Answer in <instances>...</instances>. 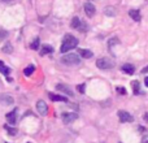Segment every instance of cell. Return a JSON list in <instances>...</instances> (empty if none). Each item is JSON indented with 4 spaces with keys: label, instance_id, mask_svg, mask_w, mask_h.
Instances as JSON below:
<instances>
[{
    "label": "cell",
    "instance_id": "cell-1",
    "mask_svg": "<svg viewBox=\"0 0 148 143\" xmlns=\"http://www.w3.org/2000/svg\"><path fill=\"white\" fill-rule=\"evenodd\" d=\"M78 46V39L75 38L72 34H66L62 39V43H61V47H60V52L61 54H66L68 51H72L73 48Z\"/></svg>",
    "mask_w": 148,
    "mask_h": 143
},
{
    "label": "cell",
    "instance_id": "cell-2",
    "mask_svg": "<svg viewBox=\"0 0 148 143\" xmlns=\"http://www.w3.org/2000/svg\"><path fill=\"white\" fill-rule=\"evenodd\" d=\"M61 63L65 65H69V67H74V65H79L81 59H79V56L75 54H68L61 57Z\"/></svg>",
    "mask_w": 148,
    "mask_h": 143
},
{
    "label": "cell",
    "instance_id": "cell-3",
    "mask_svg": "<svg viewBox=\"0 0 148 143\" xmlns=\"http://www.w3.org/2000/svg\"><path fill=\"white\" fill-rule=\"evenodd\" d=\"M96 67L101 70H108V69L114 68V63L110 59H108V57H101V59H99L96 61Z\"/></svg>",
    "mask_w": 148,
    "mask_h": 143
},
{
    "label": "cell",
    "instance_id": "cell-4",
    "mask_svg": "<svg viewBox=\"0 0 148 143\" xmlns=\"http://www.w3.org/2000/svg\"><path fill=\"white\" fill-rule=\"evenodd\" d=\"M70 26H72L73 29H75V30L83 31V33H86L87 31V25L82 20H79L78 17H73L72 22H70Z\"/></svg>",
    "mask_w": 148,
    "mask_h": 143
},
{
    "label": "cell",
    "instance_id": "cell-5",
    "mask_svg": "<svg viewBox=\"0 0 148 143\" xmlns=\"http://www.w3.org/2000/svg\"><path fill=\"white\" fill-rule=\"evenodd\" d=\"M118 118L121 122H133L134 117L126 111H118Z\"/></svg>",
    "mask_w": 148,
    "mask_h": 143
},
{
    "label": "cell",
    "instance_id": "cell-6",
    "mask_svg": "<svg viewBox=\"0 0 148 143\" xmlns=\"http://www.w3.org/2000/svg\"><path fill=\"white\" fill-rule=\"evenodd\" d=\"M61 118H62V121H64V124H70V122H73L74 120L78 118V115L74 112H65L61 115Z\"/></svg>",
    "mask_w": 148,
    "mask_h": 143
},
{
    "label": "cell",
    "instance_id": "cell-7",
    "mask_svg": "<svg viewBox=\"0 0 148 143\" xmlns=\"http://www.w3.org/2000/svg\"><path fill=\"white\" fill-rule=\"evenodd\" d=\"M36 111H38V113H40L42 116H47V113H48V107H47V104L43 100H38V102H36Z\"/></svg>",
    "mask_w": 148,
    "mask_h": 143
},
{
    "label": "cell",
    "instance_id": "cell-8",
    "mask_svg": "<svg viewBox=\"0 0 148 143\" xmlns=\"http://www.w3.org/2000/svg\"><path fill=\"white\" fill-rule=\"evenodd\" d=\"M83 8H84V13L87 14V17H94L95 12H96V8H95V5L92 3H86Z\"/></svg>",
    "mask_w": 148,
    "mask_h": 143
},
{
    "label": "cell",
    "instance_id": "cell-9",
    "mask_svg": "<svg viewBox=\"0 0 148 143\" xmlns=\"http://www.w3.org/2000/svg\"><path fill=\"white\" fill-rule=\"evenodd\" d=\"M0 103L4 104V105H10V104L14 103V99H13L10 95H8V94H1L0 95Z\"/></svg>",
    "mask_w": 148,
    "mask_h": 143
},
{
    "label": "cell",
    "instance_id": "cell-10",
    "mask_svg": "<svg viewBox=\"0 0 148 143\" xmlns=\"http://www.w3.org/2000/svg\"><path fill=\"white\" fill-rule=\"evenodd\" d=\"M56 90L57 91H61V92H65L66 95H69V96H73V91L72 89H70L69 86H66V85H57L56 86Z\"/></svg>",
    "mask_w": 148,
    "mask_h": 143
},
{
    "label": "cell",
    "instance_id": "cell-11",
    "mask_svg": "<svg viewBox=\"0 0 148 143\" xmlns=\"http://www.w3.org/2000/svg\"><path fill=\"white\" fill-rule=\"evenodd\" d=\"M49 99L53 100V102H64V103H68V98L66 96H62V95H57V94H51L49 92Z\"/></svg>",
    "mask_w": 148,
    "mask_h": 143
},
{
    "label": "cell",
    "instance_id": "cell-12",
    "mask_svg": "<svg viewBox=\"0 0 148 143\" xmlns=\"http://www.w3.org/2000/svg\"><path fill=\"white\" fill-rule=\"evenodd\" d=\"M121 70H122L123 73L129 74V76H131V74H134V72H135V68H134V65H131V64H123L122 68H121Z\"/></svg>",
    "mask_w": 148,
    "mask_h": 143
},
{
    "label": "cell",
    "instance_id": "cell-13",
    "mask_svg": "<svg viewBox=\"0 0 148 143\" xmlns=\"http://www.w3.org/2000/svg\"><path fill=\"white\" fill-rule=\"evenodd\" d=\"M129 16H130L134 21H136V22H139V21H140V18H142L140 12H139V10H136V9H130V10H129Z\"/></svg>",
    "mask_w": 148,
    "mask_h": 143
},
{
    "label": "cell",
    "instance_id": "cell-14",
    "mask_svg": "<svg viewBox=\"0 0 148 143\" xmlns=\"http://www.w3.org/2000/svg\"><path fill=\"white\" fill-rule=\"evenodd\" d=\"M7 120L9 121V124H16V120H17V109H14V111H12V112H9V113H7Z\"/></svg>",
    "mask_w": 148,
    "mask_h": 143
},
{
    "label": "cell",
    "instance_id": "cell-15",
    "mask_svg": "<svg viewBox=\"0 0 148 143\" xmlns=\"http://www.w3.org/2000/svg\"><path fill=\"white\" fill-rule=\"evenodd\" d=\"M52 52H53V48L49 44H43L40 47V55H48V54H52Z\"/></svg>",
    "mask_w": 148,
    "mask_h": 143
},
{
    "label": "cell",
    "instance_id": "cell-16",
    "mask_svg": "<svg viewBox=\"0 0 148 143\" xmlns=\"http://www.w3.org/2000/svg\"><path fill=\"white\" fill-rule=\"evenodd\" d=\"M131 86H133L134 94H135V95L140 94V83H139V81H133V82H131Z\"/></svg>",
    "mask_w": 148,
    "mask_h": 143
},
{
    "label": "cell",
    "instance_id": "cell-17",
    "mask_svg": "<svg viewBox=\"0 0 148 143\" xmlns=\"http://www.w3.org/2000/svg\"><path fill=\"white\" fill-rule=\"evenodd\" d=\"M79 55H81L83 59H90V57H92V51H90V50H79Z\"/></svg>",
    "mask_w": 148,
    "mask_h": 143
},
{
    "label": "cell",
    "instance_id": "cell-18",
    "mask_svg": "<svg viewBox=\"0 0 148 143\" xmlns=\"http://www.w3.org/2000/svg\"><path fill=\"white\" fill-rule=\"evenodd\" d=\"M116 8L114 7H107L104 9V14L105 16H109V17H113V16H116Z\"/></svg>",
    "mask_w": 148,
    "mask_h": 143
},
{
    "label": "cell",
    "instance_id": "cell-19",
    "mask_svg": "<svg viewBox=\"0 0 148 143\" xmlns=\"http://www.w3.org/2000/svg\"><path fill=\"white\" fill-rule=\"evenodd\" d=\"M4 128H5V130L8 131V134H9V135H12V137L17 135L18 130H17V129H16V128H12V126H9V125H5Z\"/></svg>",
    "mask_w": 148,
    "mask_h": 143
},
{
    "label": "cell",
    "instance_id": "cell-20",
    "mask_svg": "<svg viewBox=\"0 0 148 143\" xmlns=\"http://www.w3.org/2000/svg\"><path fill=\"white\" fill-rule=\"evenodd\" d=\"M1 50H3V52H4V54H12V52H13V46L9 43V42H7Z\"/></svg>",
    "mask_w": 148,
    "mask_h": 143
},
{
    "label": "cell",
    "instance_id": "cell-21",
    "mask_svg": "<svg viewBox=\"0 0 148 143\" xmlns=\"http://www.w3.org/2000/svg\"><path fill=\"white\" fill-rule=\"evenodd\" d=\"M39 44H40V39L36 36V38L33 41V43L30 44V48L34 50V51H36V50H39Z\"/></svg>",
    "mask_w": 148,
    "mask_h": 143
},
{
    "label": "cell",
    "instance_id": "cell-22",
    "mask_svg": "<svg viewBox=\"0 0 148 143\" xmlns=\"http://www.w3.org/2000/svg\"><path fill=\"white\" fill-rule=\"evenodd\" d=\"M34 72H35V67H34V65H30V67H27L25 70H23V74H25L26 77H29V76H31Z\"/></svg>",
    "mask_w": 148,
    "mask_h": 143
},
{
    "label": "cell",
    "instance_id": "cell-23",
    "mask_svg": "<svg viewBox=\"0 0 148 143\" xmlns=\"http://www.w3.org/2000/svg\"><path fill=\"white\" fill-rule=\"evenodd\" d=\"M0 72H1V73L4 74V76H7V77H8V76H9V73H10V69H9L8 67H5V65L1 63V64H0Z\"/></svg>",
    "mask_w": 148,
    "mask_h": 143
},
{
    "label": "cell",
    "instance_id": "cell-24",
    "mask_svg": "<svg viewBox=\"0 0 148 143\" xmlns=\"http://www.w3.org/2000/svg\"><path fill=\"white\" fill-rule=\"evenodd\" d=\"M113 44H120V41H118L117 38H112L109 42H108V47H109V48H112Z\"/></svg>",
    "mask_w": 148,
    "mask_h": 143
},
{
    "label": "cell",
    "instance_id": "cell-25",
    "mask_svg": "<svg viewBox=\"0 0 148 143\" xmlns=\"http://www.w3.org/2000/svg\"><path fill=\"white\" fill-rule=\"evenodd\" d=\"M116 91H117L118 94H121V95H125L126 94V89H125V87H122V86H117V87H116Z\"/></svg>",
    "mask_w": 148,
    "mask_h": 143
},
{
    "label": "cell",
    "instance_id": "cell-26",
    "mask_svg": "<svg viewBox=\"0 0 148 143\" xmlns=\"http://www.w3.org/2000/svg\"><path fill=\"white\" fill-rule=\"evenodd\" d=\"M77 90H78L81 94H84V83H82V85H78L77 86Z\"/></svg>",
    "mask_w": 148,
    "mask_h": 143
},
{
    "label": "cell",
    "instance_id": "cell-27",
    "mask_svg": "<svg viewBox=\"0 0 148 143\" xmlns=\"http://www.w3.org/2000/svg\"><path fill=\"white\" fill-rule=\"evenodd\" d=\"M8 34H7V31H0V38H5Z\"/></svg>",
    "mask_w": 148,
    "mask_h": 143
},
{
    "label": "cell",
    "instance_id": "cell-28",
    "mask_svg": "<svg viewBox=\"0 0 148 143\" xmlns=\"http://www.w3.org/2000/svg\"><path fill=\"white\" fill-rule=\"evenodd\" d=\"M140 143H148V135H144L143 137V139H142V142Z\"/></svg>",
    "mask_w": 148,
    "mask_h": 143
},
{
    "label": "cell",
    "instance_id": "cell-29",
    "mask_svg": "<svg viewBox=\"0 0 148 143\" xmlns=\"http://www.w3.org/2000/svg\"><path fill=\"white\" fill-rule=\"evenodd\" d=\"M140 73H143V74H147V73H148V65H147L146 68H143V69H142Z\"/></svg>",
    "mask_w": 148,
    "mask_h": 143
},
{
    "label": "cell",
    "instance_id": "cell-30",
    "mask_svg": "<svg viewBox=\"0 0 148 143\" xmlns=\"http://www.w3.org/2000/svg\"><path fill=\"white\" fill-rule=\"evenodd\" d=\"M143 118H144V121H146V122H148V112H147V113H144Z\"/></svg>",
    "mask_w": 148,
    "mask_h": 143
},
{
    "label": "cell",
    "instance_id": "cell-31",
    "mask_svg": "<svg viewBox=\"0 0 148 143\" xmlns=\"http://www.w3.org/2000/svg\"><path fill=\"white\" fill-rule=\"evenodd\" d=\"M144 85L148 87V77H146V79H144Z\"/></svg>",
    "mask_w": 148,
    "mask_h": 143
},
{
    "label": "cell",
    "instance_id": "cell-32",
    "mask_svg": "<svg viewBox=\"0 0 148 143\" xmlns=\"http://www.w3.org/2000/svg\"><path fill=\"white\" fill-rule=\"evenodd\" d=\"M1 1H3V3H12L13 0H1Z\"/></svg>",
    "mask_w": 148,
    "mask_h": 143
},
{
    "label": "cell",
    "instance_id": "cell-33",
    "mask_svg": "<svg viewBox=\"0 0 148 143\" xmlns=\"http://www.w3.org/2000/svg\"><path fill=\"white\" fill-rule=\"evenodd\" d=\"M1 63H3V61H1V60H0V64H1Z\"/></svg>",
    "mask_w": 148,
    "mask_h": 143
},
{
    "label": "cell",
    "instance_id": "cell-34",
    "mask_svg": "<svg viewBox=\"0 0 148 143\" xmlns=\"http://www.w3.org/2000/svg\"><path fill=\"white\" fill-rule=\"evenodd\" d=\"M29 143H30V142H29Z\"/></svg>",
    "mask_w": 148,
    "mask_h": 143
}]
</instances>
